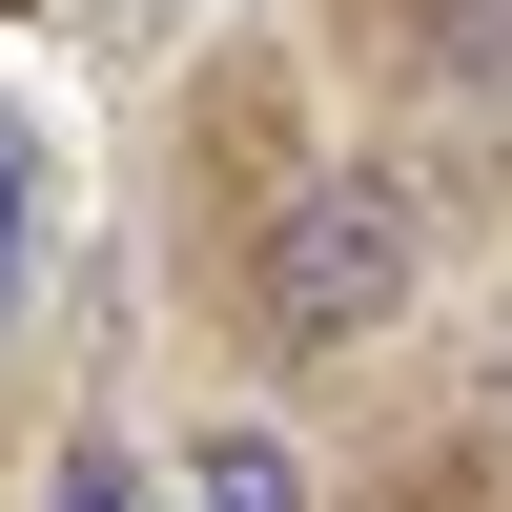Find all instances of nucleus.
<instances>
[{
	"label": "nucleus",
	"instance_id": "2",
	"mask_svg": "<svg viewBox=\"0 0 512 512\" xmlns=\"http://www.w3.org/2000/svg\"><path fill=\"white\" fill-rule=\"evenodd\" d=\"M205 512H287V451H205Z\"/></svg>",
	"mask_w": 512,
	"mask_h": 512
},
{
	"label": "nucleus",
	"instance_id": "3",
	"mask_svg": "<svg viewBox=\"0 0 512 512\" xmlns=\"http://www.w3.org/2000/svg\"><path fill=\"white\" fill-rule=\"evenodd\" d=\"M62 512H144V472L123 451H62Z\"/></svg>",
	"mask_w": 512,
	"mask_h": 512
},
{
	"label": "nucleus",
	"instance_id": "1",
	"mask_svg": "<svg viewBox=\"0 0 512 512\" xmlns=\"http://www.w3.org/2000/svg\"><path fill=\"white\" fill-rule=\"evenodd\" d=\"M410 308V205L390 185H287V226H267V328L287 349H349V328H390Z\"/></svg>",
	"mask_w": 512,
	"mask_h": 512
}]
</instances>
